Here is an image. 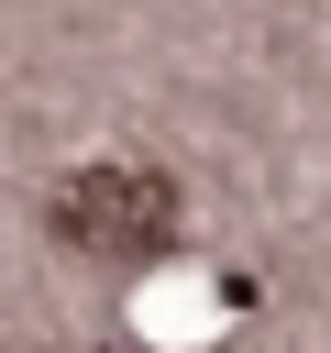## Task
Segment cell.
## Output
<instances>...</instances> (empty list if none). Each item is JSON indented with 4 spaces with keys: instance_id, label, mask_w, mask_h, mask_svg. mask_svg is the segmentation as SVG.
I'll use <instances>...</instances> for the list:
<instances>
[{
    "instance_id": "6da1fadb",
    "label": "cell",
    "mask_w": 331,
    "mask_h": 353,
    "mask_svg": "<svg viewBox=\"0 0 331 353\" xmlns=\"http://www.w3.org/2000/svg\"><path fill=\"white\" fill-rule=\"evenodd\" d=\"M55 232H66L77 254H99V265H143V254L177 243V188L143 176V165H88V176L55 199Z\"/></svg>"
}]
</instances>
